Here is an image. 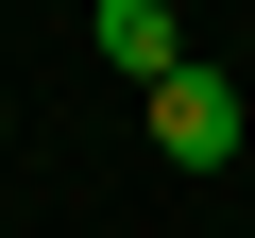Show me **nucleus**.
Wrapping results in <instances>:
<instances>
[{
    "label": "nucleus",
    "instance_id": "f257e3e1",
    "mask_svg": "<svg viewBox=\"0 0 255 238\" xmlns=\"http://www.w3.org/2000/svg\"><path fill=\"white\" fill-rule=\"evenodd\" d=\"M153 153H170V170H221V153H238V85H221V68H170V85H153Z\"/></svg>",
    "mask_w": 255,
    "mask_h": 238
},
{
    "label": "nucleus",
    "instance_id": "f03ea898",
    "mask_svg": "<svg viewBox=\"0 0 255 238\" xmlns=\"http://www.w3.org/2000/svg\"><path fill=\"white\" fill-rule=\"evenodd\" d=\"M85 34H102V68H119V85H170V68H187V0H102Z\"/></svg>",
    "mask_w": 255,
    "mask_h": 238
}]
</instances>
